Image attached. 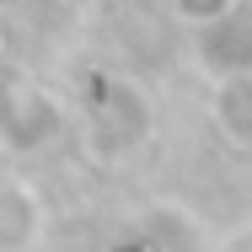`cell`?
Listing matches in <instances>:
<instances>
[{
  "mask_svg": "<svg viewBox=\"0 0 252 252\" xmlns=\"http://www.w3.org/2000/svg\"><path fill=\"white\" fill-rule=\"evenodd\" d=\"M27 231H32V209H27V199H22L16 188H0V252L22 247Z\"/></svg>",
  "mask_w": 252,
  "mask_h": 252,
  "instance_id": "1",
  "label": "cell"
}]
</instances>
